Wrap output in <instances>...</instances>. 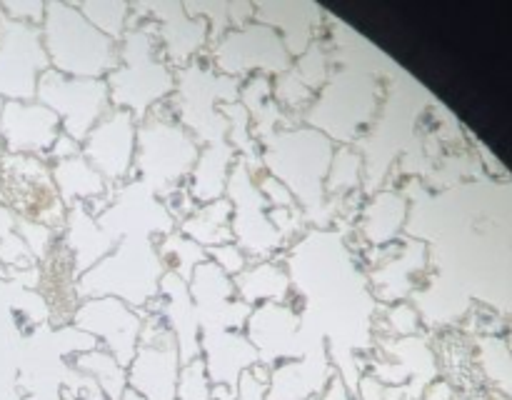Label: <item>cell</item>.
Masks as SVG:
<instances>
[{
	"label": "cell",
	"mask_w": 512,
	"mask_h": 400,
	"mask_svg": "<svg viewBox=\"0 0 512 400\" xmlns=\"http://www.w3.org/2000/svg\"><path fill=\"white\" fill-rule=\"evenodd\" d=\"M40 38L50 68L70 78L103 80V75L118 68V43L100 33L73 5H45Z\"/></svg>",
	"instance_id": "1"
},
{
	"label": "cell",
	"mask_w": 512,
	"mask_h": 400,
	"mask_svg": "<svg viewBox=\"0 0 512 400\" xmlns=\"http://www.w3.org/2000/svg\"><path fill=\"white\" fill-rule=\"evenodd\" d=\"M155 28L128 30L120 45L118 68L108 75L115 108L130 110L138 120L175 90V73L163 58H155Z\"/></svg>",
	"instance_id": "2"
},
{
	"label": "cell",
	"mask_w": 512,
	"mask_h": 400,
	"mask_svg": "<svg viewBox=\"0 0 512 400\" xmlns=\"http://www.w3.org/2000/svg\"><path fill=\"white\" fill-rule=\"evenodd\" d=\"M198 140L175 118L148 113L138 125L133 173L158 195H170L193 173Z\"/></svg>",
	"instance_id": "3"
},
{
	"label": "cell",
	"mask_w": 512,
	"mask_h": 400,
	"mask_svg": "<svg viewBox=\"0 0 512 400\" xmlns=\"http://www.w3.org/2000/svg\"><path fill=\"white\" fill-rule=\"evenodd\" d=\"M35 98L58 115L63 133L80 145L110 110V90L105 80L70 78L53 68L40 73Z\"/></svg>",
	"instance_id": "4"
},
{
	"label": "cell",
	"mask_w": 512,
	"mask_h": 400,
	"mask_svg": "<svg viewBox=\"0 0 512 400\" xmlns=\"http://www.w3.org/2000/svg\"><path fill=\"white\" fill-rule=\"evenodd\" d=\"M50 68L38 25L0 18V98L35 100V85Z\"/></svg>",
	"instance_id": "5"
},
{
	"label": "cell",
	"mask_w": 512,
	"mask_h": 400,
	"mask_svg": "<svg viewBox=\"0 0 512 400\" xmlns=\"http://www.w3.org/2000/svg\"><path fill=\"white\" fill-rule=\"evenodd\" d=\"M135 143H138V118L130 110L113 108L100 118L80 145V155L108 185L123 183L133 175Z\"/></svg>",
	"instance_id": "6"
},
{
	"label": "cell",
	"mask_w": 512,
	"mask_h": 400,
	"mask_svg": "<svg viewBox=\"0 0 512 400\" xmlns=\"http://www.w3.org/2000/svg\"><path fill=\"white\" fill-rule=\"evenodd\" d=\"M230 195H233V220H230V228H233V240H238L240 250H248L253 255H268L273 253L280 245V233L275 230V225L270 223V218L265 215V205L268 200L263 198L260 188H255V183H250V170L245 165V160H238L230 170L228 178Z\"/></svg>",
	"instance_id": "7"
},
{
	"label": "cell",
	"mask_w": 512,
	"mask_h": 400,
	"mask_svg": "<svg viewBox=\"0 0 512 400\" xmlns=\"http://www.w3.org/2000/svg\"><path fill=\"white\" fill-rule=\"evenodd\" d=\"M60 135V120L38 100H5L0 108V143L5 153H50Z\"/></svg>",
	"instance_id": "8"
},
{
	"label": "cell",
	"mask_w": 512,
	"mask_h": 400,
	"mask_svg": "<svg viewBox=\"0 0 512 400\" xmlns=\"http://www.w3.org/2000/svg\"><path fill=\"white\" fill-rule=\"evenodd\" d=\"M235 160V148L223 140V143H210L203 153L198 155L193 165V173H190V195L193 200H198L200 205L215 203V198L220 200L225 185H228L230 170H233Z\"/></svg>",
	"instance_id": "9"
},
{
	"label": "cell",
	"mask_w": 512,
	"mask_h": 400,
	"mask_svg": "<svg viewBox=\"0 0 512 400\" xmlns=\"http://www.w3.org/2000/svg\"><path fill=\"white\" fill-rule=\"evenodd\" d=\"M53 183L58 190L63 205L73 208V205L83 203L88 205L90 200H95L98 195H103L108 190V183L100 178V173H95L90 168L88 160L83 155H75V158L60 160L53 165Z\"/></svg>",
	"instance_id": "10"
},
{
	"label": "cell",
	"mask_w": 512,
	"mask_h": 400,
	"mask_svg": "<svg viewBox=\"0 0 512 400\" xmlns=\"http://www.w3.org/2000/svg\"><path fill=\"white\" fill-rule=\"evenodd\" d=\"M230 220H233V205L228 200H215V203H205L200 208H195L188 218L183 220V233L185 238H190L193 243L205 245H228L233 243V228H230Z\"/></svg>",
	"instance_id": "11"
},
{
	"label": "cell",
	"mask_w": 512,
	"mask_h": 400,
	"mask_svg": "<svg viewBox=\"0 0 512 400\" xmlns=\"http://www.w3.org/2000/svg\"><path fill=\"white\" fill-rule=\"evenodd\" d=\"M78 360L83 368H88L90 373L98 378L100 390H105V393H108L113 400H120V393L115 390V383L123 385L125 378H123V373L118 370V360H115L113 355L100 353V350H88V353L80 355Z\"/></svg>",
	"instance_id": "12"
},
{
	"label": "cell",
	"mask_w": 512,
	"mask_h": 400,
	"mask_svg": "<svg viewBox=\"0 0 512 400\" xmlns=\"http://www.w3.org/2000/svg\"><path fill=\"white\" fill-rule=\"evenodd\" d=\"M78 10L103 35H108V23H115L118 33L123 35L125 20H128V13H130L128 5H113V3H100V5H95V8H93V5H83V8H78ZM108 38H110V35H108Z\"/></svg>",
	"instance_id": "13"
},
{
	"label": "cell",
	"mask_w": 512,
	"mask_h": 400,
	"mask_svg": "<svg viewBox=\"0 0 512 400\" xmlns=\"http://www.w3.org/2000/svg\"><path fill=\"white\" fill-rule=\"evenodd\" d=\"M210 255H213V258H215L213 263L220 265V268H223L225 273L230 275V278H233V275L243 273L245 263H248V260H245V253L235 243L220 245V248L210 250Z\"/></svg>",
	"instance_id": "14"
},
{
	"label": "cell",
	"mask_w": 512,
	"mask_h": 400,
	"mask_svg": "<svg viewBox=\"0 0 512 400\" xmlns=\"http://www.w3.org/2000/svg\"><path fill=\"white\" fill-rule=\"evenodd\" d=\"M0 18H3V10H0Z\"/></svg>",
	"instance_id": "15"
}]
</instances>
